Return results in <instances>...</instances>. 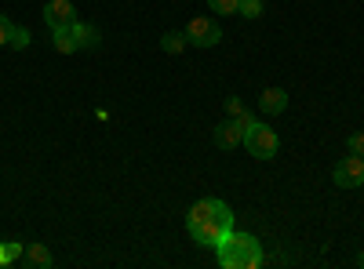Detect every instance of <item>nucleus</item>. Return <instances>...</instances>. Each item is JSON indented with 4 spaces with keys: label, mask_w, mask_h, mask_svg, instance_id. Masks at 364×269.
<instances>
[{
    "label": "nucleus",
    "mask_w": 364,
    "mask_h": 269,
    "mask_svg": "<svg viewBox=\"0 0 364 269\" xmlns=\"http://www.w3.org/2000/svg\"><path fill=\"white\" fill-rule=\"evenodd\" d=\"M186 229H190V236H193L200 248L215 251V248L223 244V236L233 233L237 226H233V212H230V207H226L223 200H215V197H208V200H197V204L190 207Z\"/></svg>",
    "instance_id": "obj_1"
},
{
    "label": "nucleus",
    "mask_w": 364,
    "mask_h": 269,
    "mask_svg": "<svg viewBox=\"0 0 364 269\" xmlns=\"http://www.w3.org/2000/svg\"><path fill=\"white\" fill-rule=\"evenodd\" d=\"M215 255H219V265L223 269H259L266 262L262 244L255 241L252 233H240V229H233V233L223 236V244L215 248Z\"/></svg>",
    "instance_id": "obj_2"
},
{
    "label": "nucleus",
    "mask_w": 364,
    "mask_h": 269,
    "mask_svg": "<svg viewBox=\"0 0 364 269\" xmlns=\"http://www.w3.org/2000/svg\"><path fill=\"white\" fill-rule=\"evenodd\" d=\"M245 149L255 157V160H273L277 157V149H281V138H277V131H273L269 124H252L248 131H245Z\"/></svg>",
    "instance_id": "obj_3"
},
{
    "label": "nucleus",
    "mask_w": 364,
    "mask_h": 269,
    "mask_svg": "<svg viewBox=\"0 0 364 269\" xmlns=\"http://www.w3.org/2000/svg\"><path fill=\"white\" fill-rule=\"evenodd\" d=\"M186 40H190L193 48H215V44L223 40V29H219V22L211 18V15H197V18H190V26H186Z\"/></svg>",
    "instance_id": "obj_4"
},
{
    "label": "nucleus",
    "mask_w": 364,
    "mask_h": 269,
    "mask_svg": "<svg viewBox=\"0 0 364 269\" xmlns=\"http://www.w3.org/2000/svg\"><path fill=\"white\" fill-rule=\"evenodd\" d=\"M331 182H336L339 190H357L364 186V157H343L336 164V171H331Z\"/></svg>",
    "instance_id": "obj_5"
},
{
    "label": "nucleus",
    "mask_w": 364,
    "mask_h": 269,
    "mask_svg": "<svg viewBox=\"0 0 364 269\" xmlns=\"http://www.w3.org/2000/svg\"><path fill=\"white\" fill-rule=\"evenodd\" d=\"M44 22L51 29H70L77 22V8L70 4V0H48L44 4Z\"/></svg>",
    "instance_id": "obj_6"
},
{
    "label": "nucleus",
    "mask_w": 364,
    "mask_h": 269,
    "mask_svg": "<svg viewBox=\"0 0 364 269\" xmlns=\"http://www.w3.org/2000/svg\"><path fill=\"white\" fill-rule=\"evenodd\" d=\"M245 131H248V128L230 116V121H223L219 128H211V142H215L219 149H237L240 142H245Z\"/></svg>",
    "instance_id": "obj_7"
},
{
    "label": "nucleus",
    "mask_w": 364,
    "mask_h": 269,
    "mask_svg": "<svg viewBox=\"0 0 364 269\" xmlns=\"http://www.w3.org/2000/svg\"><path fill=\"white\" fill-rule=\"evenodd\" d=\"M70 33H73V40H77V51H95L99 44H102V33H99V26H91V22H73L70 26Z\"/></svg>",
    "instance_id": "obj_8"
},
{
    "label": "nucleus",
    "mask_w": 364,
    "mask_h": 269,
    "mask_svg": "<svg viewBox=\"0 0 364 269\" xmlns=\"http://www.w3.org/2000/svg\"><path fill=\"white\" fill-rule=\"evenodd\" d=\"M259 109L269 113V116L284 113L288 109V92H284V87H266V92L259 95Z\"/></svg>",
    "instance_id": "obj_9"
},
{
    "label": "nucleus",
    "mask_w": 364,
    "mask_h": 269,
    "mask_svg": "<svg viewBox=\"0 0 364 269\" xmlns=\"http://www.w3.org/2000/svg\"><path fill=\"white\" fill-rule=\"evenodd\" d=\"M22 262H26V265H41V269H48V265H55V255H51L44 244H26Z\"/></svg>",
    "instance_id": "obj_10"
},
{
    "label": "nucleus",
    "mask_w": 364,
    "mask_h": 269,
    "mask_svg": "<svg viewBox=\"0 0 364 269\" xmlns=\"http://www.w3.org/2000/svg\"><path fill=\"white\" fill-rule=\"evenodd\" d=\"M51 44H55L58 55H73L77 51V40H73L70 29H51Z\"/></svg>",
    "instance_id": "obj_11"
},
{
    "label": "nucleus",
    "mask_w": 364,
    "mask_h": 269,
    "mask_svg": "<svg viewBox=\"0 0 364 269\" xmlns=\"http://www.w3.org/2000/svg\"><path fill=\"white\" fill-rule=\"evenodd\" d=\"M161 48L168 51V55H182L190 48V40H186V33H178V29H171V33H164L161 37Z\"/></svg>",
    "instance_id": "obj_12"
},
{
    "label": "nucleus",
    "mask_w": 364,
    "mask_h": 269,
    "mask_svg": "<svg viewBox=\"0 0 364 269\" xmlns=\"http://www.w3.org/2000/svg\"><path fill=\"white\" fill-rule=\"evenodd\" d=\"M22 251H26V244H18V241H11V244H0V265H11V262H18V258H22Z\"/></svg>",
    "instance_id": "obj_13"
},
{
    "label": "nucleus",
    "mask_w": 364,
    "mask_h": 269,
    "mask_svg": "<svg viewBox=\"0 0 364 269\" xmlns=\"http://www.w3.org/2000/svg\"><path fill=\"white\" fill-rule=\"evenodd\" d=\"M208 8L215 15H237L240 11V0H208Z\"/></svg>",
    "instance_id": "obj_14"
},
{
    "label": "nucleus",
    "mask_w": 364,
    "mask_h": 269,
    "mask_svg": "<svg viewBox=\"0 0 364 269\" xmlns=\"http://www.w3.org/2000/svg\"><path fill=\"white\" fill-rule=\"evenodd\" d=\"M8 44H11L15 51H26V48H29V29H26V26H15V29H11V40H8Z\"/></svg>",
    "instance_id": "obj_15"
},
{
    "label": "nucleus",
    "mask_w": 364,
    "mask_h": 269,
    "mask_svg": "<svg viewBox=\"0 0 364 269\" xmlns=\"http://www.w3.org/2000/svg\"><path fill=\"white\" fill-rule=\"evenodd\" d=\"M240 18H259L262 15V0H240Z\"/></svg>",
    "instance_id": "obj_16"
},
{
    "label": "nucleus",
    "mask_w": 364,
    "mask_h": 269,
    "mask_svg": "<svg viewBox=\"0 0 364 269\" xmlns=\"http://www.w3.org/2000/svg\"><path fill=\"white\" fill-rule=\"evenodd\" d=\"M346 149H350V153H353V157H364V131H357V135H350V138H346Z\"/></svg>",
    "instance_id": "obj_17"
},
{
    "label": "nucleus",
    "mask_w": 364,
    "mask_h": 269,
    "mask_svg": "<svg viewBox=\"0 0 364 269\" xmlns=\"http://www.w3.org/2000/svg\"><path fill=\"white\" fill-rule=\"evenodd\" d=\"M226 113L233 116V121H240V116H245L248 109H245V102H240V99H226Z\"/></svg>",
    "instance_id": "obj_18"
},
{
    "label": "nucleus",
    "mask_w": 364,
    "mask_h": 269,
    "mask_svg": "<svg viewBox=\"0 0 364 269\" xmlns=\"http://www.w3.org/2000/svg\"><path fill=\"white\" fill-rule=\"evenodd\" d=\"M11 29H15V22H8L4 15H0V48H4V44L11 40Z\"/></svg>",
    "instance_id": "obj_19"
},
{
    "label": "nucleus",
    "mask_w": 364,
    "mask_h": 269,
    "mask_svg": "<svg viewBox=\"0 0 364 269\" xmlns=\"http://www.w3.org/2000/svg\"><path fill=\"white\" fill-rule=\"evenodd\" d=\"M357 265H364V251H360V255H357Z\"/></svg>",
    "instance_id": "obj_20"
}]
</instances>
